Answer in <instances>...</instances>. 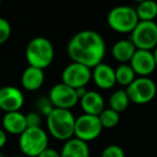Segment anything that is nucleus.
<instances>
[{
	"label": "nucleus",
	"mask_w": 157,
	"mask_h": 157,
	"mask_svg": "<svg viewBox=\"0 0 157 157\" xmlns=\"http://www.w3.org/2000/svg\"><path fill=\"white\" fill-rule=\"evenodd\" d=\"M105 51V39L95 30L78 31L67 44V54L70 59L90 69L102 63Z\"/></svg>",
	"instance_id": "obj_1"
},
{
	"label": "nucleus",
	"mask_w": 157,
	"mask_h": 157,
	"mask_svg": "<svg viewBox=\"0 0 157 157\" xmlns=\"http://www.w3.org/2000/svg\"><path fill=\"white\" fill-rule=\"evenodd\" d=\"M74 125L75 117L70 110L56 109L46 116V126L48 130L59 141H68L74 138Z\"/></svg>",
	"instance_id": "obj_2"
},
{
	"label": "nucleus",
	"mask_w": 157,
	"mask_h": 157,
	"mask_svg": "<svg viewBox=\"0 0 157 157\" xmlns=\"http://www.w3.org/2000/svg\"><path fill=\"white\" fill-rule=\"evenodd\" d=\"M25 56L29 66L44 70L50 67L54 60V45L46 38L36 37L31 39L27 44Z\"/></svg>",
	"instance_id": "obj_3"
},
{
	"label": "nucleus",
	"mask_w": 157,
	"mask_h": 157,
	"mask_svg": "<svg viewBox=\"0 0 157 157\" xmlns=\"http://www.w3.org/2000/svg\"><path fill=\"white\" fill-rule=\"evenodd\" d=\"M18 146L25 157H38L48 147V136L42 127H28L18 138Z\"/></svg>",
	"instance_id": "obj_4"
},
{
	"label": "nucleus",
	"mask_w": 157,
	"mask_h": 157,
	"mask_svg": "<svg viewBox=\"0 0 157 157\" xmlns=\"http://www.w3.org/2000/svg\"><path fill=\"white\" fill-rule=\"evenodd\" d=\"M107 22L112 30L118 33H131L139 23L136 9L129 6H118L109 12Z\"/></svg>",
	"instance_id": "obj_5"
},
{
	"label": "nucleus",
	"mask_w": 157,
	"mask_h": 157,
	"mask_svg": "<svg viewBox=\"0 0 157 157\" xmlns=\"http://www.w3.org/2000/svg\"><path fill=\"white\" fill-rule=\"evenodd\" d=\"M126 93L130 102L135 105H145L155 98L157 86L150 78H136V80L126 87Z\"/></svg>",
	"instance_id": "obj_6"
},
{
	"label": "nucleus",
	"mask_w": 157,
	"mask_h": 157,
	"mask_svg": "<svg viewBox=\"0 0 157 157\" xmlns=\"http://www.w3.org/2000/svg\"><path fill=\"white\" fill-rule=\"evenodd\" d=\"M130 41L137 50L153 51L157 46V23L139 22L130 33Z\"/></svg>",
	"instance_id": "obj_7"
},
{
	"label": "nucleus",
	"mask_w": 157,
	"mask_h": 157,
	"mask_svg": "<svg viewBox=\"0 0 157 157\" xmlns=\"http://www.w3.org/2000/svg\"><path fill=\"white\" fill-rule=\"evenodd\" d=\"M102 129L98 116L82 114L75 118L74 138L88 143L96 140L101 135Z\"/></svg>",
	"instance_id": "obj_8"
},
{
	"label": "nucleus",
	"mask_w": 157,
	"mask_h": 157,
	"mask_svg": "<svg viewBox=\"0 0 157 157\" xmlns=\"http://www.w3.org/2000/svg\"><path fill=\"white\" fill-rule=\"evenodd\" d=\"M92 80V69L78 63H69L61 72V83L73 90L86 87Z\"/></svg>",
	"instance_id": "obj_9"
},
{
	"label": "nucleus",
	"mask_w": 157,
	"mask_h": 157,
	"mask_svg": "<svg viewBox=\"0 0 157 157\" xmlns=\"http://www.w3.org/2000/svg\"><path fill=\"white\" fill-rule=\"evenodd\" d=\"M48 99L56 109L71 110L80 101L75 90L63 83L55 84L48 93Z\"/></svg>",
	"instance_id": "obj_10"
},
{
	"label": "nucleus",
	"mask_w": 157,
	"mask_h": 157,
	"mask_svg": "<svg viewBox=\"0 0 157 157\" xmlns=\"http://www.w3.org/2000/svg\"><path fill=\"white\" fill-rule=\"evenodd\" d=\"M24 102V94L18 87L7 85L0 88V110L6 113L20 111Z\"/></svg>",
	"instance_id": "obj_11"
},
{
	"label": "nucleus",
	"mask_w": 157,
	"mask_h": 157,
	"mask_svg": "<svg viewBox=\"0 0 157 157\" xmlns=\"http://www.w3.org/2000/svg\"><path fill=\"white\" fill-rule=\"evenodd\" d=\"M129 65L139 78H148L157 68L152 51L137 50Z\"/></svg>",
	"instance_id": "obj_12"
},
{
	"label": "nucleus",
	"mask_w": 157,
	"mask_h": 157,
	"mask_svg": "<svg viewBox=\"0 0 157 157\" xmlns=\"http://www.w3.org/2000/svg\"><path fill=\"white\" fill-rule=\"evenodd\" d=\"M92 78L97 86L101 90H111L115 86V69L105 63H99L92 70Z\"/></svg>",
	"instance_id": "obj_13"
},
{
	"label": "nucleus",
	"mask_w": 157,
	"mask_h": 157,
	"mask_svg": "<svg viewBox=\"0 0 157 157\" xmlns=\"http://www.w3.org/2000/svg\"><path fill=\"white\" fill-rule=\"evenodd\" d=\"M44 81H45L44 70L31 67V66H28L23 71L22 78H21L22 86L28 92H36L40 90L44 84Z\"/></svg>",
	"instance_id": "obj_14"
},
{
	"label": "nucleus",
	"mask_w": 157,
	"mask_h": 157,
	"mask_svg": "<svg viewBox=\"0 0 157 157\" xmlns=\"http://www.w3.org/2000/svg\"><path fill=\"white\" fill-rule=\"evenodd\" d=\"M2 129L11 135L21 136L27 129L26 115L22 112H9L2 117Z\"/></svg>",
	"instance_id": "obj_15"
},
{
	"label": "nucleus",
	"mask_w": 157,
	"mask_h": 157,
	"mask_svg": "<svg viewBox=\"0 0 157 157\" xmlns=\"http://www.w3.org/2000/svg\"><path fill=\"white\" fill-rule=\"evenodd\" d=\"M80 105H81L84 114H90V115L95 116H99V114L105 109L103 97L95 90H88L80 99Z\"/></svg>",
	"instance_id": "obj_16"
},
{
	"label": "nucleus",
	"mask_w": 157,
	"mask_h": 157,
	"mask_svg": "<svg viewBox=\"0 0 157 157\" xmlns=\"http://www.w3.org/2000/svg\"><path fill=\"white\" fill-rule=\"evenodd\" d=\"M136 52L137 48L130 39L118 40L112 48V56L120 63H129Z\"/></svg>",
	"instance_id": "obj_17"
},
{
	"label": "nucleus",
	"mask_w": 157,
	"mask_h": 157,
	"mask_svg": "<svg viewBox=\"0 0 157 157\" xmlns=\"http://www.w3.org/2000/svg\"><path fill=\"white\" fill-rule=\"evenodd\" d=\"M61 157H90V151L88 144L81 140L72 138L65 142L61 147L60 152Z\"/></svg>",
	"instance_id": "obj_18"
},
{
	"label": "nucleus",
	"mask_w": 157,
	"mask_h": 157,
	"mask_svg": "<svg viewBox=\"0 0 157 157\" xmlns=\"http://www.w3.org/2000/svg\"><path fill=\"white\" fill-rule=\"evenodd\" d=\"M135 9L139 22H155L157 17V3L155 1H141Z\"/></svg>",
	"instance_id": "obj_19"
},
{
	"label": "nucleus",
	"mask_w": 157,
	"mask_h": 157,
	"mask_svg": "<svg viewBox=\"0 0 157 157\" xmlns=\"http://www.w3.org/2000/svg\"><path fill=\"white\" fill-rule=\"evenodd\" d=\"M130 100L125 90H118L114 92L109 98V108L113 111L121 113L128 108Z\"/></svg>",
	"instance_id": "obj_20"
},
{
	"label": "nucleus",
	"mask_w": 157,
	"mask_h": 157,
	"mask_svg": "<svg viewBox=\"0 0 157 157\" xmlns=\"http://www.w3.org/2000/svg\"><path fill=\"white\" fill-rule=\"evenodd\" d=\"M116 83L122 86H129L136 80V73L129 63H121L115 69Z\"/></svg>",
	"instance_id": "obj_21"
},
{
	"label": "nucleus",
	"mask_w": 157,
	"mask_h": 157,
	"mask_svg": "<svg viewBox=\"0 0 157 157\" xmlns=\"http://www.w3.org/2000/svg\"><path fill=\"white\" fill-rule=\"evenodd\" d=\"M98 117L101 123L102 128H107V129L114 128V127L117 126V124L120 123V113L113 111V110L110 109V108L103 110V111L99 114Z\"/></svg>",
	"instance_id": "obj_22"
},
{
	"label": "nucleus",
	"mask_w": 157,
	"mask_h": 157,
	"mask_svg": "<svg viewBox=\"0 0 157 157\" xmlns=\"http://www.w3.org/2000/svg\"><path fill=\"white\" fill-rule=\"evenodd\" d=\"M12 27L8 20L0 17V45L5 44L11 37Z\"/></svg>",
	"instance_id": "obj_23"
},
{
	"label": "nucleus",
	"mask_w": 157,
	"mask_h": 157,
	"mask_svg": "<svg viewBox=\"0 0 157 157\" xmlns=\"http://www.w3.org/2000/svg\"><path fill=\"white\" fill-rule=\"evenodd\" d=\"M101 157H125V152L117 144H110L103 148Z\"/></svg>",
	"instance_id": "obj_24"
},
{
	"label": "nucleus",
	"mask_w": 157,
	"mask_h": 157,
	"mask_svg": "<svg viewBox=\"0 0 157 157\" xmlns=\"http://www.w3.org/2000/svg\"><path fill=\"white\" fill-rule=\"evenodd\" d=\"M53 110H54V107H53L52 102L50 101L48 97V98H41L38 101V111L41 114L48 116Z\"/></svg>",
	"instance_id": "obj_25"
},
{
	"label": "nucleus",
	"mask_w": 157,
	"mask_h": 157,
	"mask_svg": "<svg viewBox=\"0 0 157 157\" xmlns=\"http://www.w3.org/2000/svg\"><path fill=\"white\" fill-rule=\"evenodd\" d=\"M27 128L28 127H41V115L39 112H29L26 114Z\"/></svg>",
	"instance_id": "obj_26"
},
{
	"label": "nucleus",
	"mask_w": 157,
	"mask_h": 157,
	"mask_svg": "<svg viewBox=\"0 0 157 157\" xmlns=\"http://www.w3.org/2000/svg\"><path fill=\"white\" fill-rule=\"evenodd\" d=\"M38 157H61L60 153L57 152L56 150H53V148L48 147L44 152H42L41 154Z\"/></svg>",
	"instance_id": "obj_27"
},
{
	"label": "nucleus",
	"mask_w": 157,
	"mask_h": 157,
	"mask_svg": "<svg viewBox=\"0 0 157 157\" xmlns=\"http://www.w3.org/2000/svg\"><path fill=\"white\" fill-rule=\"evenodd\" d=\"M7 141H8L7 132L2 128H0V150L5 147L6 144H7Z\"/></svg>",
	"instance_id": "obj_28"
},
{
	"label": "nucleus",
	"mask_w": 157,
	"mask_h": 157,
	"mask_svg": "<svg viewBox=\"0 0 157 157\" xmlns=\"http://www.w3.org/2000/svg\"><path fill=\"white\" fill-rule=\"evenodd\" d=\"M75 92H76V95H78V99H81L82 97H83L84 95L88 92V90H86V87H81V88H78V90H75Z\"/></svg>",
	"instance_id": "obj_29"
},
{
	"label": "nucleus",
	"mask_w": 157,
	"mask_h": 157,
	"mask_svg": "<svg viewBox=\"0 0 157 157\" xmlns=\"http://www.w3.org/2000/svg\"><path fill=\"white\" fill-rule=\"evenodd\" d=\"M153 55H154V59H155V63H156V67H157V46L152 51Z\"/></svg>",
	"instance_id": "obj_30"
},
{
	"label": "nucleus",
	"mask_w": 157,
	"mask_h": 157,
	"mask_svg": "<svg viewBox=\"0 0 157 157\" xmlns=\"http://www.w3.org/2000/svg\"><path fill=\"white\" fill-rule=\"evenodd\" d=\"M14 157H25V156L23 155V156H14Z\"/></svg>",
	"instance_id": "obj_31"
},
{
	"label": "nucleus",
	"mask_w": 157,
	"mask_h": 157,
	"mask_svg": "<svg viewBox=\"0 0 157 157\" xmlns=\"http://www.w3.org/2000/svg\"><path fill=\"white\" fill-rule=\"evenodd\" d=\"M0 157H3V156H2V155H1V154H0Z\"/></svg>",
	"instance_id": "obj_32"
},
{
	"label": "nucleus",
	"mask_w": 157,
	"mask_h": 157,
	"mask_svg": "<svg viewBox=\"0 0 157 157\" xmlns=\"http://www.w3.org/2000/svg\"><path fill=\"white\" fill-rule=\"evenodd\" d=\"M0 6H1V1H0Z\"/></svg>",
	"instance_id": "obj_33"
}]
</instances>
